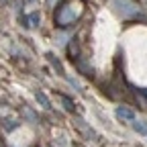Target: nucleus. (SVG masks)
Masks as SVG:
<instances>
[{"mask_svg":"<svg viewBox=\"0 0 147 147\" xmlns=\"http://www.w3.org/2000/svg\"><path fill=\"white\" fill-rule=\"evenodd\" d=\"M133 127H135V131H139L141 135H147V123H143V121H133Z\"/></svg>","mask_w":147,"mask_h":147,"instance_id":"nucleus-2","label":"nucleus"},{"mask_svg":"<svg viewBox=\"0 0 147 147\" xmlns=\"http://www.w3.org/2000/svg\"><path fill=\"white\" fill-rule=\"evenodd\" d=\"M117 117L119 119H125V121H133L135 119L133 110H129V108H117Z\"/></svg>","mask_w":147,"mask_h":147,"instance_id":"nucleus-1","label":"nucleus"},{"mask_svg":"<svg viewBox=\"0 0 147 147\" xmlns=\"http://www.w3.org/2000/svg\"><path fill=\"white\" fill-rule=\"evenodd\" d=\"M37 100L43 104V108H51V104H49V100H47V96L43 94V92H37Z\"/></svg>","mask_w":147,"mask_h":147,"instance_id":"nucleus-3","label":"nucleus"}]
</instances>
